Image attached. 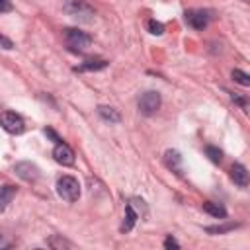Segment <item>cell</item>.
<instances>
[{"label": "cell", "mask_w": 250, "mask_h": 250, "mask_svg": "<svg viewBox=\"0 0 250 250\" xmlns=\"http://www.w3.org/2000/svg\"><path fill=\"white\" fill-rule=\"evenodd\" d=\"M64 45L70 53H86L92 45V37L80 29H74V27H66L64 29Z\"/></svg>", "instance_id": "1"}, {"label": "cell", "mask_w": 250, "mask_h": 250, "mask_svg": "<svg viewBox=\"0 0 250 250\" xmlns=\"http://www.w3.org/2000/svg\"><path fill=\"white\" fill-rule=\"evenodd\" d=\"M186 23L193 29H205L209 23V14L203 10H188L186 12Z\"/></svg>", "instance_id": "7"}, {"label": "cell", "mask_w": 250, "mask_h": 250, "mask_svg": "<svg viewBox=\"0 0 250 250\" xmlns=\"http://www.w3.org/2000/svg\"><path fill=\"white\" fill-rule=\"evenodd\" d=\"M14 172L25 182H35L39 178V168L35 164H31V162H18L14 166Z\"/></svg>", "instance_id": "8"}, {"label": "cell", "mask_w": 250, "mask_h": 250, "mask_svg": "<svg viewBox=\"0 0 250 250\" xmlns=\"http://www.w3.org/2000/svg\"><path fill=\"white\" fill-rule=\"evenodd\" d=\"M236 227H240L238 223H229V225H217V227H205V230L209 234H223V232H230Z\"/></svg>", "instance_id": "16"}, {"label": "cell", "mask_w": 250, "mask_h": 250, "mask_svg": "<svg viewBox=\"0 0 250 250\" xmlns=\"http://www.w3.org/2000/svg\"><path fill=\"white\" fill-rule=\"evenodd\" d=\"M164 248H180V244H178V240H176V238L168 236V238L164 240Z\"/></svg>", "instance_id": "22"}, {"label": "cell", "mask_w": 250, "mask_h": 250, "mask_svg": "<svg viewBox=\"0 0 250 250\" xmlns=\"http://www.w3.org/2000/svg\"><path fill=\"white\" fill-rule=\"evenodd\" d=\"M10 10H12V2L10 0H0V14L10 12Z\"/></svg>", "instance_id": "23"}, {"label": "cell", "mask_w": 250, "mask_h": 250, "mask_svg": "<svg viewBox=\"0 0 250 250\" xmlns=\"http://www.w3.org/2000/svg\"><path fill=\"white\" fill-rule=\"evenodd\" d=\"M205 154L209 156V160H211L213 164H221V160H223V150L217 148V146H213V145L205 146Z\"/></svg>", "instance_id": "17"}, {"label": "cell", "mask_w": 250, "mask_h": 250, "mask_svg": "<svg viewBox=\"0 0 250 250\" xmlns=\"http://www.w3.org/2000/svg\"><path fill=\"white\" fill-rule=\"evenodd\" d=\"M0 125L4 131L12 133V135H21L25 131V121L16 111H2L0 113Z\"/></svg>", "instance_id": "4"}, {"label": "cell", "mask_w": 250, "mask_h": 250, "mask_svg": "<svg viewBox=\"0 0 250 250\" xmlns=\"http://www.w3.org/2000/svg\"><path fill=\"white\" fill-rule=\"evenodd\" d=\"M230 180L238 186V188H246L248 186V170L244 164H232L230 168Z\"/></svg>", "instance_id": "10"}, {"label": "cell", "mask_w": 250, "mask_h": 250, "mask_svg": "<svg viewBox=\"0 0 250 250\" xmlns=\"http://www.w3.org/2000/svg\"><path fill=\"white\" fill-rule=\"evenodd\" d=\"M45 135H47V137H51V139H53V141H57V143H61V141H62V139H61V137H59V135H57L53 129H49V127L45 129Z\"/></svg>", "instance_id": "24"}, {"label": "cell", "mask_w": 250, "mask_h": 250, "mask_svg": "<svg viewBox=\"0 0 250 250\" xmlns=\"http://www.w3.org/2000/svg\"><path fill=\"white\" fill-rule=\"evenodd\" d=\"M98 115H100L102 119L109 121V123H119V121H121L119 111L113 109V107H109V105H98Z\"/></svg>", "instance_id": "12"}, {"label": "cell", "mask_w": 250, "mask_h": 250, "mask_svg": "<svg viewBox=\"0 0 250 250\" xmlns=\"http://www.w3.org/2000/svg\"><path fill=\"white\" fill-rule=\"evenodd\" d=\"M62 10L70 18H74L78 21H84V23H92L94 18H96V10L86 0H66L64 6H62Z\"/></svg>", "instance_id": "2"}, {"label": "cell", "mask_w": 250, "mask_h": 250, "mask_svg": "<svg viewBox=\"0 0 250 250\" xmlns=\"http://www.w3.org/2000/svg\"><path fill=\"white\" fill-rule=\"evenodd\" d=\"M49 246H53V248H70L72 244L68 242V240H64V238H57V236H53L51 240H49Z\"/></svg>", "instance_id": "20"}, {"label": "cell", "mask_w": 250, "mask_h": 250, "mask_svg": "<svg viewBox=\"0 0 250 250\" xmlns=\"http://www.w3.org/2000/svg\"><path fill=\"white\" fill-rule=\"evenodd\" d=\"M160 104H162V98L158 92L154 90H148L145 92L141 98H139V111L143 115H154L158 109H160Z\"/></svg>", "instance_id": "5"}, {"label": "cell", "mask_w": 250, "mask_h": 250, "mask_svg": "<svg viewBox=\"0 0 250 250\" xmlns=\"http://www.w3.org/2000/svg\"><path fill=\"white\" fill-rule=\"evenodd\" d=\"M137 219H139V215L135 213L133 203H127V205H125V221H123V225H121V232H129V230L135 227Z\"/></svg>", "instance_id": "11"}, {"label": "cell", "mask_w": 250, "mask_h": 250, "mask_svg": "<svg viewBox=\"0 0 250 250\" xmlns=\"http://www.w3.org/2000/svg\"><path fill=\"white\" fill-rule=\"evenodd\" d=\"M0 47L10 51V49H14V43H12V39H8L6 35H2V33H0Z\"/></svg>", "instance_id": "21"}, {"label": "cell", "mask_w": 250, "mask_h": 250, "mask_svg": "<svg viewBox=\"0 0 250 250\" xmlns=\"http://www.w3.org/2000/svg\"><path fill=\"white\" fill-rule=\"evenodd\" d=\"M14 195H16V186L6 184L0 188V211H4L8 207V203L14 199Z\"/></svg>", "instance_id": "14"}, {"label": "cell", "mask_w": 250, "mask_h": 250, "mask_svg": "<svg viewBox=\"0 0 250 250\" xmlns=\"http://www.w3.org/2000/svg\"><path fill=\"white\" fill-rule=\"evenodd\" d=\"M57 193L64 201H68V203L78 201V197H80V184H78V180L74 176H61L57 180Z\"/></svg>", "instance_id": "3"}, {"label": "cell", "mask_w": 250, "mask_h": 250, "mask_svg": "<svg viewBox=\"0 0 250 250\" xmlns=\"http://www.w3.org/2000/svg\"><path fill=\"white\" fill-rule=\"evenodd\" d=\"M105 66H107V61H104V59H90V61L82 62L80 66H76L74 70H80V72H84V70H102Z\"/></svg>", "instance_id": "15"}, {"label": "cell", "mask_w": 250, "mask_h": 250, "mask_svg": "<svg viewBox=\"0 0 250 250\" xmlns=\"http://www.w3.org/2000/svg\"><path fill=\"white\" fill-rule=\"evenodd\" d=\"M230 74H232V80H234V82H238L240 86H250V76H248L244 70H240V68H234Z\"/></svg>", "instance_id": "18"}, {"label": "cell", "mask_w": 250, "mask_h": 250, "mask_svg": "<svg viewBox=\"0 0 250 250\" xmlns=\"http://www.w3.org/2000/svg\"><path fill=\"white\" fill-rule=\"evenodd\" d=\"M203 211L209 213V215L215 217V219H225V217H227V209H225L221 203H215V201H205V203H203Z\"/></svg>", "instance_id": "13"}, {"label": "cell", "mask_w": 250, "mask_h": 250, "mask_svg": "<svg viewBox=\"0 0 250 250\" xmlns=\"http://www.w3.org/2000/svg\"><path fill=\"white\" fill-rule=\"evenodd\" d=\"M53 158L59 162V164H62V166H72L74 164V152H72V148L66 145V143H57L55 145V148H53Z\"/></svg>", "instance_id": "6"}, {"label": "cell", "mask_w": 250, "mask_h": 250, "mask_svg": "<svg viewBox=\"0 0 250 250\" xmlns=\"http://www.w3.org/2000/svg\"><path fill=\"white\" fill-rule=\"evenodd\" d=\"M164 164H166L172 172H176L178 176H182V172H184V168H182V154H180L178 150L168 148V150L164 152Z\"/></svg>", "instance_id": "9"}, {"label": "cell", "mask_w": 250, "mask_h": 250, "mask_svg": "<svg viewBox=\"0 0 250 250\" xmlns=\"http://www.w3.org/2000/svg\"><path fill=\"white\" fill-rule=\"evenodd\" d=\"M146 27H148V31H150L152 35H162V33H164V25H162L160 21H156V20H148Z\"/></svg>", "instance_id": "19"}]
</instances>
